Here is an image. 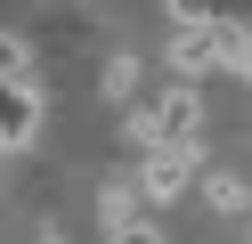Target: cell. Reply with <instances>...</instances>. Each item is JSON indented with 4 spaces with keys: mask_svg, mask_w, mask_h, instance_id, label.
<instances>
[{
    "mask_svg": "<svg viewBox=\"0 0 252 244\" xmlns=\"http://www.w3.org/2000/svg\"><path fill=\"white\" fill-rule=\"evenodd\" d=\"M244 41H252V25H244V16H203V25H171V65H179V81L228 73V65H244Z\"/></svg>",
    "mask_w": 252,
    "mask_h": 244,
    "instance_id": "cell-1",
    "label": "cell"
},
{
    "mask_svg": "<svg viewBox=\"0 0 252 244\" xmlns=\"http://www.w3.org/2000/svg\"><path fill=\"white\" fill-rule=\"evenodd\" d=\"M203 130V90L195 81H171L155 106H138L130 114V146L147 155V146H179V139H195Z\"/></svg>",
    "mask_w": 252,
    "mask_h": 244,
    "instance_id": "cell-2",
    "label": "cell"
},
{
    "mask_svg": "<svg viewBox=\"0 0 252 244\" xmlns=\"http://www.w3.org/2000/svg\"><path fill=\"white\" fill-rule=\"evenodd\" d=\"M187 179H195V139H179V146H147V155H138V195H147V211H155V204H179Z\"/></svg>",
    "mask_w": 252,
    "mask_h": 244,
    "instance_id": "cell-3",
    "label": "cell"
},
{
    "mask_svg": "<svg viewBox=\"0 0 252 244\" xmlns=\"http://www.w3.org/2000/svg\"><path fill=\"white\" fill-rule=\"evenodd\" d=\"M41 122H49V106L33 81H0V146H33Z\"/></svg>",
    "mask_w": 252,
    "mask_h": 244,
    "instance_id": "cell-4",
    "label": "cell"
},
{
    "mask_svg": "<svg viewBox=\"0 0 252 244\" xmlns=\"http://www.w3.org/2000/svg\"><path fill=\"white\" fill-rule=\"evenodd\" d=\"M203 204H212V211H228V220H236V211L252 204V187H244V171H203Z\"/></svg>",
    "mask_w": 252,
    "mask_h": 244,
    "instance_id": "cell-5",
    "label": "cell"
},
{
    "mask_svg": "<svg viewBox=\"0 0 252 244\" xmlns=\"http://www.w3.org/2000/svg\"><path fill=\"white\" fill-rule=\"evenodd\" d=\"M0 81H33V41L0 25Z\"/></svg>",
    "mask_w": 252,
    "mask_h": 244,
    "instance_id": "cell-6",
    "label": "cell"
},
{
    "mask_svg": "<svg viewBox=\"0 0 252 244\" xmlns=\"http://www.w3.org/2000/svg\"><path fill=\"white\" fill-rule=\"evenodd\" d=\"M106 244H171V236H163V220H155V211H138V220L106 228Z\"/></svg>",
    "mask_w": 252,
    "mask_h": 244,
    "instance_id": "cell-7",
    "label": "cell"
},
{
    "mask_svg": "<svg viewBox=\"0 0 252 244\" xmlns=\"http://www.w3.org/2000/svg\"><path fill=\"white\" fill-rule=\"evenodd\" d=\"M130 81H138V65H130V57H114V65H106V81H98V90H106V98H130Z\"/></svg>",
    "mask_w": 252,
    "mask_h": 244,
    "instance_id": "cell-8",
    "label": "cell"
},
{
    "mask_svg": "<svg viewBox=\"0 0 252 244\" xmlns=\"http://www.w3.org/2000/svg\"><path fill=\"white\" fill-rule=\"evenodd\" d=\"M244 73H252V41H244Z\"/></svg>",
    "mask_w": 252,
    "mask_h": 244,
    "instance_id": "cell-9",
    "label": "cell"
}]
</instances>
